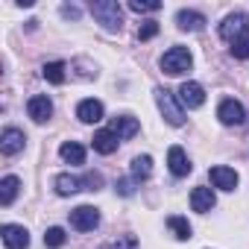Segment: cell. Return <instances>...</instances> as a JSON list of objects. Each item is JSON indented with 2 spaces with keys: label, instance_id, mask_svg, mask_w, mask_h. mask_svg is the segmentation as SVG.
I'll return each mask as SVG.
<instances>
[{
  "label": "cell",
  "instance_id": "1",
  "mask_svg": "<svg viewBox=\"0 0 249 249\" xmlns=\"http://www.w3.org/2000/svg\"><path fill=\"white\" fill-rule=\"evenodd\" d=\"M91 15L108 33H120V27H123V12H120V6L114 3V0H94V3H91Z\"/></svg>",
  "mask_w": 249,
  "mask_h": 249
},
{
  "label": "cell",
  "instance_id": "2",
  "mask_svg": "<svg viewBox=\"0 0 249 249\" xmlns=\"http://www.w3.org/2000/svg\"><path fill=\"white\" fill-rule=\"evenodd\" d=\"M156 103H159V111L164 114V120L170 123V126H182V123H185V106L176 100L173 91L156 88Z\"/></svg>",
  "mask_w": 249,
  "mask_h": 249
},
{
  "label": "cell",
  "instance_id": "3",
  "mask_svg": "<svg viewBox=\"0 0 249 249\" xmlns=\"http://www.w3.org/2000/svg\"><path fill=\"white\" fill-rule=\"evenodd\" d=\"M191 65H194V56H191L188 47H170V50L161 56V71H164L167 76H182V73L191 71Z\"/></svg>",
  "mask_w": 249,
  "mask_h": 249
},
{
  "label": "cell",
  "instance_id": "4",
  "mask_svg": "<svg viewBox=\"0 0 249 249\" xmlns=\"http://www.w3.org/2000/svg\"><path fill=\"white\" fill-rule=\"evenodd\" d=\"M249 36V15L246 12H231L223 24H220V38L234 44L237 38H246Z\"/></svg>",
  "mask_w": 249,
  "mask_h": 249
},
{
  "label": "cell",
  "instance_id": "5",
  "mask_svg": "<svg viewBox=\"0 0 249 249\" xmlns=\"http://www.w3.org/2000/svg\"><path fill=\"white\" fill-rule=\"evenodd\" d=\"M71 226L76 231H94L100 226V211L94 205H79L71 211Z\"/></svg>",
  "mask_w": 249,
  "mask_h": 249
},
{
  "label": "cell",
  "instance_id": "6",
  "mask_svg": "<svg viewBox=\"0 0 249 249\" xmlns=\"http://www.w3.org/2000/svg\"><path fill=\"white\" fill-rule=\"evenodd\" d=\"M217 117H220V123H226V126H240L246 120V108L237 100H223L217 106Z\"/></svg>",
  "mask_w": 249,
  "mask_h": 249
},
{
  "label": "cell",
  "instance_id": "7",
  "mask_svg": "<svg viewBox=\"0 0 249 249\" xmlns=\"http://www.w3.org/2000/svg\"><path fill=\"white\" fill-rule=\"evenodd\" d=\"M0 234H3V243H6V249H30V231H27L24 226L6 223L3 229H0Z\"/></svg>",
  "mask_w": 249,
  "mask_h": 249
},
{
  "label": "cell",
  "instance_id": "8",
  "mask_svg": "<svg viewBox=\"0 0 249 249\" xmlns=\"http://www.w3.org/2000/svg\"><path fill=\"white\" fill-rule=\"evenodd\" d=\"M179 103H182L185 108H199V106L205 103V88H202L199 82H182V88H179Z\"/></svg>",
  "mask_w": 249,
  "mask_h": 249
},
{
  "label": "cell",
  "instance_id": "9",
  "mask_svg": "<svg viewBox=\"0 0 249 249\" xmlns=\"http://www.w3.org/2000/svg\"><path fill=\"white\" fill-rule=\"evenodd\" d=\"M27 111H30V117H33L36 123H47V120L53 117V103H50V97L36 94V97H30Z\"/></svg>",
  "mask_w": 249,
  "mask_h": 249
},
{
  "label": "cell",
  "instance_id": "10",
  "mask_svg": "<svg viewBox=\"0 0 249 249\" xmlns=\"http://www.w3.org/2000/svg\"><path fill=\"white\" fill-rule=\"evenodd\" d=\"M24 144H27V135L15 126L3 129V135H0V150H3V156H18L24 150Z\"/></svg>",
  "mask_w": 249,
  "mask_h": 249
},
{
  "label": "cell",
  "instance_id": "11",
  "mask_svg": "<svg viewBox=\"0 0 249 249\" xmlns=\"http://www.w3.org/2000/svg\"><path fill=\"white\" fill-rule=\"evenodd\" d=\"M120 141H126V138H132V135H138V120L132 117V114H120V117H111V126H108Z\"/></svg>",
  "mask_w": 249,
  "mask_h": 249
},
{
  "label": "cell",
  "instance_id": "12",
  "mask_svg": "<svg viewBox=\"0 0 249 249\" xmlns=\"http://www.w3.org/2000/svg\"><path fill=\"white\" fill-rule=\"evenodd\" d=\"M176 27L185 30V33H199L205 27V15L202 12H194V9H179L176 12Z\"/></svg>",
  "mask_w": 249,
  "mask_h": 249
},
{
  "label": "cell",
  "instance_id": "13",
  "mask_svg": "<svg viewBox=\"0 0 249 249\" xmlns=\"http://www.w3.org/2000/svg\"><path fill=\"white\" fill-rule=\"evenodd\" d=\"M167 164H170L173 176H188V173L194 170V164H191V159L185 156L182 147H170V153H167Z\"/></svg>",
  "mask_w": 249,
  "mask_h": 249
},
{
  "label": "cell",
  "instance_id": "14",
  "mask_svg": "<svg viewBox=\"0 0 249 249\" xmlns=\"http://www.w3.org/2000/svg\"><path fill=\"white\" fill-rule=\"evenodd\" d=\"M211 182H214V188H220V191H234L237 188V173L231 170V167H211Z\"/></svg>",
  "mask_w": 249,
  "mask_h": 249
},
{
  "label": "cell",
  "instance_id": "15",
  "mask_svg": "<svg viewBox=\"0 0 249 249\" xmlns=\"http://www.w3.org/2000/svg\"><path fill=\"white\" fill-rule=\"evenodd\" d=\"M191 205H194V211L208 214V211L217 205V196H214L211 188H194V191H191Z\"/></svg>",
  "mask_w": 249,
  "mask_h": 249
},
{
  "label": "cell",
  "instance_id": "16",
  "mask_svg": "<svg viewBox=\"0 0 249 249\" xmlns=\"http://www.w3.org/2000/svg\"><path fill=\"white\" fill-rule=\"evenodd\" d=\"M76 117L82 123H100L103 120V103L100 100H82L76 106Z\"/></svg>",
  "mask_w": 249,
  "mask_h": 249
},
{
  "label": "cell",
  "instance_id": "17",
  "mask_svg": "<svg viewBox=\"0 0 249 249\" xmlns=\"http://www.w3.org/2000/svg\"><path fill=\"white\" fill-rule=\"evenodd\" d=\"M94 150L97 153H103V156H111L114 150H117V144H120V138L111 132V129H100V132H94Z\"/></svg>",
  "mask_w": 249,
  "mask_h": 249
},
{
  "label": "cell",
  "instance_id": "18",
  "mask_svg": "<svg viewBox=\"0 0 249 249\" xmlns=\"http://www.w3.org/2000/svg\"><path fill=\"white\" fill-rule=\"evenodd\" d=\"M76 191H85L79 176H71V173H59L56 176V194L59 196H73Z\"/></svg>",
  "mask_w": 249,
  "mask_h": 249
},
{
  "label": "cell",
  "instance_id": "19",
  "mask_svg": "<svg viewBox=\"0 0 249 249\" xmlns=\"http://www.w3.org/2000/svg\"><path fill=\"white\" fill-rule=\"evenodd\" d=\"M59 156H62V161H68V164H85V150H82V144H76V141H65V144L59 147Z\"/></svg>",
  "mask_w": 249,
  "mask_h": 249
},
{
  "label": "cell",
  "instance_id": "20",
  "mask_svg": "<svg viewBox=\"0 0 249 249\" xmlns=\"http://www.w3.org/2000/svg\"><path fill=\"white\" fill-rule=\"evenodd\" d=\"M18 188H21L18 176H3V182H0V205H12L18 196Z\"/></svg>",
  "mask_w": 249,
  "mask_h": 249
},
{
  "label": "cell",
  "instance_id": "21",
  "mask_svg": "<svg viewBox=\"0 0 249 249\" xmlns=\"http://www.w3.org/2000/svg\"><path fill=\"white\" fill-rule=\"evenodd\" d=\"M41 73H44V79H47V82L62 85V82H65V62H47Z\"/></svg>",
  "mask_w": 249,
  "mask_h": 249
},
{
  "label": "cell",
  "instance_id": "22",
  "mask_svg": "<svg viewBox=\"0 0 249 249\" xmlns=\"http://www.w3.org/2000/svg\"><path fill=\"white\" fill-rule=\"evenodd\" d=\"M150 173H153V159H150V156L132 159V176H135V179H150Z\"/></svg>",
  "mask_w": 249,
  "mask_h": 249
},
{
  "label": "cell",
  "instance_id": "23",
  "mask_svg": "<svg viewBox=\"0 0 249 249\" xmlns=\"http://www.w3.org/2000/svg\"><path fill=\"white\" fill-rule=\"evenodd\" d=\"M167 226L173 229V234L179 237V240H191V223L185 220V217H167Z\"/></svg>",
  "mask_w": 249,
  "mask_h": 249
},
{
  "label": "cell",
  "instance_id": "24",
  "mask_svg": "<svg viewBox=\"0 0 249 249\" xmlns=\"http://www.w3.org/2000/svg\"><path fill=\"white\" fill-rule=\"evenodd\" d=\"M44 246H50V249H59V246H65V229H59V226H50V229L44 231Z\"/></svg>",
  "mask_w": 249,
  "mask_h": 249
},
{
  "label": "cell",
  "instance_id": "25",
  "mask_svg": "<svg viewBox=\"0 0 249 249\" xmlns=\"http://www.w3.org/2000/svg\"><path fill=\"white\" fill-rule=\"evenodd\" d=\"M129 9L138 12V15H147V12H159L161 3L159 0H129Z\"/></svg>",
  "mask_w": 249,
  "mask_h": 249
},
{
  "label": "cell",
  "instance_id": "26",
  "mask_svg": "<svg viewBox=\"0 0 249 249\" xmlns=\"http://www.w3.org/2000/svg\"><path fill=\"white\" fill-rule=\"evenodd\" d=\"M159 36V24L156 21H144L141 27H138V38L141 41H150V38H156Z\"/></svg>",
  "mask_w": 249,
  "mask_h": 249
},
{
  "label": "cell",
  "instance_id": "27",
  "mask_svg": "<svg viewBox=\"0 0 249 249\" xmlns=\"http://www.w3.org/2000/svg\"><path fill=\"white\" fill-rule=\"evenodd\" d=\"M82 185H85V191H100L103 188V173H97V170L85 173L82 176Z\"/></svg>",
  "mask_w": 249,
  "mask_h": 249
},
{
  "label": "cell",
  "instance_id": "28",
  "mask_svg": "<svg viewBox=\"0 0 249 249\" xmlns=\"http://www.w3.org/2000/svg\"><path fill=\"white\" fill-rule=\"evenodd\" d=\"M229 50H231L234 59H249V36H246V38H237Z\"/></svg>",
  "mask_w": 249,
  "mask_h": 249
},
{
  "label": "cell",
  "instance_id": "29",
  "mask_svg": "<svg viewBox=\"0 0 249 249\" xmlns=\"http://www.w3.org/2000/svg\"><path fill=\"white\" fill-rule=\"evenodd\" d=\"M114 191H117L120 196H132V194H135V185H132L129 179H117V185H114Z\"/></svg>",
  "mask_w": 249,
  "mask_h": 249
},
{
  "label": "cell",
  "instance_id": "30",
  "mask_svg": "<svg viewBox=\"0 0 249 249\" xmlns=\"http://www.w3.org/2000/svg\"><path fill=\"white\" fill-rule=\"evenodd\" d=\"M114 249H138V240H135V234H123V237H117Z\"/></svg>",
  "mask_w": 249,
  "mask_h": 249
},
{
  "label": "cell",
  "instance_id": "31",
  "mask_svg": "<svg viewBox=\"0 0 249 249\" xmlns=\"http://www.w3.org/2000/svg\"><path fill=\"white\" fill-rule=\"evenodd\" d=\"M62 18H79V6H62Z\"/></svg>",
  "mask_w": 249,
  "mask_h": 249
}]
</instances>
